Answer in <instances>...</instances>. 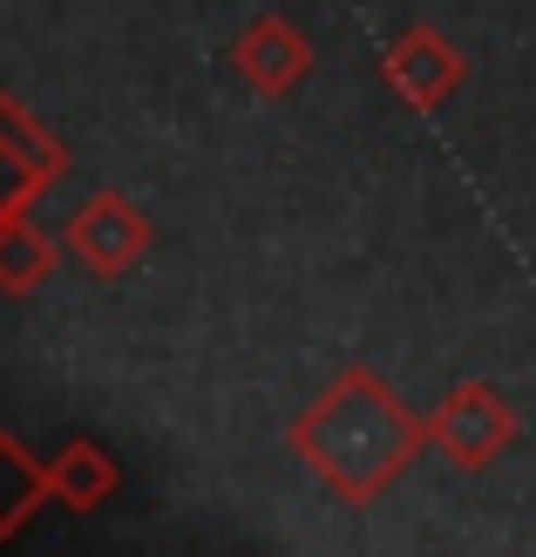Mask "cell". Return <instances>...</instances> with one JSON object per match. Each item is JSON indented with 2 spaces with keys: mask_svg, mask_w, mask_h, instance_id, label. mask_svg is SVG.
I'll use <instances>...</instances> for the list:
<instances>
[{
  "mask_svg": "<svg viewBox=\"0 0 536 557\" xmlns=\"http://www.w3.org/2000/svg\"><path fill=\"white\" fill-rule=\"evenodd\" d=\"M286 442L333 496L374 504V496L428 449V414H414L374 368H340L333 387H320V395L306 401V414L292 422Z\"/></svg>",
  "mask_w": 536,
  "mask_h": 557,
  "instance_id": "6da1fadb",
  "label": "cell"
},
{
  "mask_svg": "<svg viewBox=\"0 0 536 557\" xmlns=\"http://www.w3.org/2000/svg\"><path fill=\"white\" fill-rule=\"evenodd\" d=\"M510 442H516V408H510V395H496L489 381L448 387L441 408L428 414V449H441L456 469H489Z\"/></svg>",
  "mask_w": 536,
  "mask_h": 557,
  "instance_id": "7a4b0ae2",
  "label": "cell"
},
{
  "mask_svg": "<svg viewBox=\"0 0 536 557\" xmlns=\"http://www.w3.org/2000/svg\"><path fill=\"white\" fill-rule=\"evenodd\" d=\"M68 171V150L27 116L14 96H0V225L27 218L41 205V190Z\"/></svg>",
  "mask_w": 536,
  "mask_h": 557,
  "instance_id": "3957f363",
  "label": "cell"
},
{
  "mask_svg": "<svg viewBox=\"0 0 536 557\" xmlns=\"http://www.w3.org/2000/svg\"><path fill=\"white\" fill-rule=\"evenodd\" d=\"M62 245L89 265L96 278H123L136 259L150 252V218L136 211L123 190H89V205H82L68 225H62Z\"/></svg>",
  "mask_w": 536,
  "mask_h": 557,
  "instance_id": "277c9868",
  "label": "cell"
},
{
  "mask_svg": "<svg viewBox=\"0 0 536 557\" xmlns=\"http://www.w3.org/2000/svg\"><path fill=\"white\" fill-rule=\"evenodd\" d=\"M381 75H387V89L408 109L428 116V109H441L469 82V62L435 35V27H408V35H394V48L381 54Z\"/></svg>",
  "mask_w": 536,
  "mask_h": 557,
  "instance_id": "5b68a950",
  "label": "cell"
},
{
  "mask_svg": "<svg viewBox=\"0 0 536 557\" xmlns=\"http://www.w3.org/2000/svg\"><path fill=\"white\" fill-rule=\"evenodd\" d=\"M232 69H238L259 96H292L299 82L313 75V41H306L292 21L265 14V21H251L245 35L232 41Z\"/></svg>",
  "mask_w": 536,
  "mask_h": 557,
  "instance_id": "8992f818",
  "label": "cell"
},
{
  "mask_svg": "<svg viewBox=\"0 0 536 557\" xmlns=\"http://www.w3.org/2000/svg\"><path fill=\"white\" fill-rule=\"evenodd\" d=\"M48 476H54V504L62 510H102L109 496L123 490V469H116V456L102 449V442H89V435H75V442H62V456L48 462Z\"/></svg>",
  "mask_w": 536,
  "mask_h": 557,
  "instance_id": "52a82bcc",
  "label": "cell"
},
{
  "mask_svg": "<svg viewBox=\"0 0 536 557\" xmlns=\"http://www.w3.org/2000/svg\"><path fill=\"white\" fill-rule=\"evenodd\" d=\"M54 496V476H48V462L27 456V442L0 429V537H14L27 531V517H35L41 504Z\"/></svg>",
  "mask_w": 536,
  "mask_h": 557,
  "instance_id": "ba28073f",
  "label": "cell"
},
{
  "mask_svg": "<svg viewBox=\"0 0 536 557\" xmlns=\"http://www.w3.org/2000/svg\"><path fill=\"white\" fill-rule=\"evenodd\" d=\"M54 272V238L35 218H8L0 225V293H35Z\"/></svg>",
  "mask_w": 536,
  "mask_h": 557,
  "instance_id": "9c48e42d",
  "label": "cell"
}]
</instances>
